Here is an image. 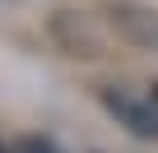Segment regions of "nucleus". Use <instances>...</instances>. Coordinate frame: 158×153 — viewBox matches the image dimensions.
Here are the masks:
<instances>
[{"label":"nucleus","instance_id":"nucleus-1","mask_svg":"<svg viewBox=\"0 0 158 153\" xmlns=\"http://www.w3.org/2000/svg\"><path fill=\"white\" fill-rule=\"evenodd\" d=\"M102 107L135 135V139H158V98L135 93V88H102Z\"/></svg>","mask_w":158,"mask_h":153},{"label":"nucleus","instance_id":"nucleus-2","mask_svg":"<svg viewBox=\"0 0 158 153\" xmlns=\"http://www.w3.org/2000/svg\"><path fill=\"white\" fill-rule=\"evenodd\" d=\"M14 153H60V144H56V139H47V135H23Z\"/></svg>","mask_w":158,"mask_h":153},{"label":"nucleus","instance_id":"nucleus-3","mask_svg":"<svg viewBox=\"0 0 158 153\" xmlns=\"http://www.w3.org/2000/svg\"><path fill=\"white\" fill-rule=\"evenodd\" d=\"M0 153H10V148H5V144H0Z\"/></svg>","mask_w":158,"mask_h":153},{"label":"nucleus","instance_id":"nucleus-4","mask_svg":"<svg viewBox=\"0 0 158 153\" xmlns=\"http://www.w3.org/2000/svg\"><path fill=\"white\" fill-rule=\"evenodd\" d=\"M153 98H158V84H153Z\"/></svg>","mask_w":158,"mask_h":153}]
</instances>
